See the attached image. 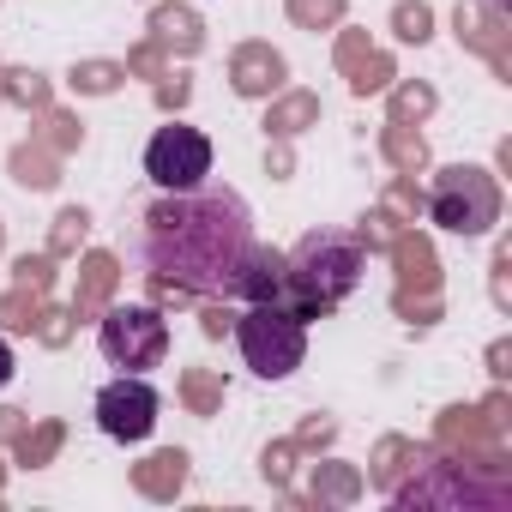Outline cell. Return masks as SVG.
I'll return each instance as SVG.
<instances>
[{"mask_svg":"<svg viewBox=\"0 0 512 512\" xmlns=\"http://www.w3.org/2000/svg\"><path fill=\"white\" fill-rule=\"evenodd\" d=\"M253 247V211L235 187H181L145 211L139 253L151 278L187 296H229Z\"/></svg>","mask_w":512,"mask_h":512,"instance_id":"1","label":"cell"},{"mask_svg":"<svg viewBox=\"0 0 512 512\" xmlns=\"http://www.w3.org/2000/svg\"><path fill=\"white\" fill-rule=\"evenodd\" d=\"M362 266H368V253L356 235L344 229H314L296 241V253H284V290L278 302L308 326L320 314H332L356 284H362Z\"/></svg>","mask_w":512,"mask_h":512,"instance_id":"2","label":"cell"},{"mask_svg":"<svg viewBox=\"0 0 512 512\" xmlns=\"http://www.w3.org/2000/svg\"><path fill=\"white\" fill-rule=\"evenodd\" d=\"M235 338H241V356H247V368L260 380H284L308 356V332H302V320L284 302H253L235 320Z\"/></svg>","mask_w":512,"mask_h":512,"instance_id":"3","label":"cell"},{"mask_svg":"<svg viewBox=\"0 0 512 512\" xmlns=\"http://www.w3.org/2000/svg\"><path fill=\"white\" fill-rule=\"evenodd\" d=\"M428 217H434L440 229L482 235V229L500 217V187H494L482 169H440V175H434V193H428Z\"/></svg>","mask_w":512,"mask_h":512,"instance_id":"4","label":"cell"},{"mask_svg":"<svg viewBox=\"0 0 512 512\" xmlns=\"http://www.w3.org/2000/svg\"><path fill=\"white\" fill-rule=\"evenodd\" d=\"M97 344H103V356L115 368L145 374V368H157L169 356V320L157 308H109L103 326H97Z\"/></svg>","mask_w":512,"mask_h":512,"instance_id":"5","label":"cell"},{"mask_svg":"<svg viewBox=\"0 0 512 512\" xmlns=\"http://www.w3.org/2000/svg\"><path fill=\"white\" fill-rule=\"evenodd\" d=\"M145 175H151L163 193L199 187V181L211 175V139H205L199 127H181V121L157 127L151 145H145Z\"/></svg>","mask_w":512,"mask_h":512,"instance_id":"6","label":"cell"},{"mask_svg":"<svg viewBox=\"0 0 512 512\" xmlns=\"http://www.w3.org/2000/svg\"><path fill=\"white\" fill-rule=\"evenodd\" d=\"M157 410H163V398H157L139 374H121V380H109V386L97 392V428H103L109 440H127V446L151 440Z\"/></svg>","mask_w":512,"mask_h":512,"instance_id":"7","label":"cell"},{"mask_svg":"<svg viewBox=\"0 0 512 512\" xmlns=\"http://www.w3.org/2000/svg\"><path fill=\"white\" fill-rule=\"evenodd\" d=\"M398 506H458V500H476V506H506V488H482L464 476V464H434L428 482H410V488H392Z\"/></svg>","mask_w":512,"mask_h":512,"instance_id":"8","label":"cell"},{"mask_svg":"<svg viewBox=\"0 0 512 512\" xmlns=\"http://www.w3.org/2000/svg\"><path fill=\"white\" fill-rule=\"evenodd\" d=\"M229 79H235L241 97H272L284 85V55L272 43H241L235 61H229Z\"/></svg>","mask_w":512,"mask_h":512,"instance_id":"9","label":"cell"},{"mask_svg":"<svg viewBox=\"0 0 512 512\" xmlns=\"http://www.w3.org/2000/svg\"><path fill=\"white\" fill-rule=\"evenodd\" d=\"M278 290H284V253H272V247L253 241L229 296H241V302H278Z\"/></svg>","mask_w":512,"mask_h":512,"instance_id":"10","label":"cell"},{"mask_svg":"<svg viewBox=\"0 0 512 512\" xmlns=\"http://www.w3.org/2000/svg\"><path fill=\"white\" fill-rule=\"evenodd\" d=\"M338 67L350 73V91H356V97L386 91V79H392V61H386V55H374L362 31H344V37H338Z\"/></svg>","mask_w":512,"mask_h":512,"instance_id":"11","label":"cell"},{"mask_svg":"<svg viewBox=\"0 0 512 512\" xmlns=\"http://www.w3.org/2000/svg\"><path fill=\"white\" fill-rule=\"evenodd\" d=\"M151 43L157 49H175V55H199V43H205L199 13L193 7H157L151 13Z\"/></svg>","mask_w":512,"mask_h":512,"instance_id":"12","label":"cell"},{"mask_svg":"<svg viewBox=\"0 0 512 512\" xmlns=\"http://www.w3.org/2000/svg\"><path fill=\"white\" fill-rule=\"evenodd\" d=\"M133 482H139V494H151V500H175L181 494V482H187V452H151L139 470H133Z\"/></svg>","mask_w":512,"mask_h":512,"instance_id":"13","label":"cell"},{"mask_svg":"<svg viewBox=\"0 0 512 512\" xmlns=\"http://www.w3.org/2000/svg\"><path fill=\"white\" fill-rule=\"evenodd\" d=\"M79 272H85V278H79V296H73V320H79V314H97V308L109 302V290H115L121 266H115V253H91Z\"/></svg>","mask_w":512,"mask_h":512,"instance_id":"14","label":"cell"},{"mask_svg":"<svg viewBox=\"0 0 512 512\" xmlns=\"http://www.w3.org/2000/svg\"><path fill=\"white\" fill-rule=\"evenodd\" d=\"M392 260H398V278L404 284H416L422 296H434L440 284H434V253H428V241L422 235H392ZM398 284V290H404Z\"/></svg>","mask_w":512,"mask_h":512,"instance_id":"15","label":"cell"},{"mask_svg":"<svg viewBox=\"0 0 512 512\" xmlns=\"http://www.w3.org/2000/svg\"><path fill=\"white\" fill-rule=\"evenodd\" d=\"M13 181H19V187H37V193L55 187V181H61V151H49L43 139L19 145V151H13Z\"/></svg>","mask_w":512,"mask_h":512,"instance_id":"16","label":"cell"},{"mask_svg":"<svg viewBox=\"0 0 512 512\" xmlns=\"http://www.w3.org/2000/svg\"><path fill=\"white\" fill-rule=\"evenodd\" d=\"M458 43H476L500 73H506V49H500V19L488 7H458Z\"/></svg>","mask_w":512,"mask_h":512,"instance_id":"17","label":"cell"},{"mask_svg":"<svg viewBox=\"0 0 512 512\" xmlns=\"http://www.w3.org/2000/svg\"><path fill=\"white\" fill-rule=\"evenodd\" d=\"M308 121H320V97H308V91H290L284 103H272V115H266V133L290 139V133H302Z\"/></svg>","mask_w":512,"mask_h":512,"instance_id":"18","label":"cell"},{"mask_svg":"<svg viewBox=\"0 0 512 512\" xmlns=\"http://www.w3.org/2000/svg\"><path fill=\"white\" fill-rule=\"evenodd\" d=\"M380 145H386V157H392V163H398V169H404V175H416V169H422V163H428V145H422V139H416V133H410V127H404V121H392V127H386V139H380Z\"/></svg>","mask_w":512,"mask_h":512,"instance_id":"19","label":"cell"},{"mask_svg":"<svg viewBox=\"0 0 512 512\" xmlns=\"http://www.w3.org/2000/svg\"><path fill=\"white\" fill-rule=\"evenodd\" d=\"M181 398H187L193 416H211V410L223 404V380L205 374V368H187V374H181Z\"/></svg>","mask_w":512,"mask_h":512,"instance_id":"20","label":"cell"},{"mask_svg":"<svg viewBox=\"0 0 512 512\" xmlns=\"http://www.w3.org/2000/svg\"><path fill=\"white\" fill-rule=\"evenodd\" d=\"M37 314H43L37 290H7V296H0V326H7V332H37Z\"/></svg>","mask_w":512,"mask_h":512,"instance_id":"21","label":"cell"},{"mask_svg":"<svg viewBox=\"0 0 512 512\" xmlns=\"http://www.w3.org/2000/svg\"><path fill=\"white\" fill-rule=\"evenodd\" d=\"M362 494V476L350 470V464H320V476H314V500H356Z\"/></svg>","mask_w":512,"mask_h":512,"instance_id":"22","label":"cell"},{"mask_svg":"<svg viewBox=\"0 0 512 512\" xmlns=\"http://www.w3.org/2000/svg\"><path fill=\"white\" fill-rule=\"evenodd\" d=\"M13 446H19V464H31V470H37V464H49V458L61 452V422H43L37 434H19Z\"/></svg>","mask_w":512,"mask_h":512,"instance_id":"23","label":"cell"},{"mask_svg":"<svg viewBox=\"0 0 512 512\" xmlns=\"http://www.w3.org/2000/svg\"><path fill=\"white\" fill-rule=\"evenodd\" d=\"M410 452H416V446H410V440H398V434H392V440H380V452H374V482H380V488H398V476L410 470V464H404Z\"/></svg>","mask_w":512,"mask_h":512,"instance_id":"24","label":"cell"},{"mask_svg":"<svg viewBox=\"0 0 512 512\" xmlns=\"http://www.w3.org/2000/svg\"><path fill=\"white\" fill-rule=\"evenodd\" d=\"M85 229H91V217H85L79 205H73V211H61V217H55V235H49V253H55V260H67V253H79Z\"/></svg>","mask_w":512,"mask_h":512,"instance_id":"25","label":"cell"},{"mask_svg":"<svg viewBox=\"0 0 512 512\" xmlns=\"http://www.w3.org/2000/svg\"><path fill=\"white\" fill-rule=\"evenodd\" d=\"M127 79V67H115V61H85V67H73V85L85 91V97H103V91H115Z\"/></svg>","mask_w":512,"mask_h":512,"instance_id":"26","label":"cell"},{"mask_svg":"<svg viewBox=\"0 0 512 512\" xmlns=\"http://www.w3.org/2000/svg\"><path fill=\"white\" fill-rule=\"evenodd\" d=\"M0 97H13L25 109H49V85L37 73H0Z\"/></svg>","mask_w":512,"mask_h":512,"instance_id":"27","label":"cell"},{"mask_svg":"<svg viewBox=\"0 0 512 512\" xmlns=\"http://www.w3.org/2000/svg\"><path fill=\"white\" fill-rule=\"evenodd\" d=\"M290 19L302 31H320V25H338L344 19V0H290Z\"/></svg>","mask_w":512,"mask_h":512,"instance_id":"28","label":"cell"},{"mask_svg":"<svg viewBox=\"0 0 512 512\" xmlns=\"http://www.w3.org/2000/svg\"><path fill=\"white\" fill-rule=\"evenodd\" d=\"M13 272H19V290L49 296V284H55V253H25V260H19Z\"/></svg>","mask_w":512,"mask_h":512,"instance_id":"29","label":"cell"},{"mask_svg":"<svg viewBox=\"0 0 512 512\" xmlns=\"http://www.w3.org/2000/svg\"><path fill=\"white\" fill-rule=\"evenodd\" d=\"M49 151H73L79 145V121H67V115H55V109H43V133H37Z\"/></svg>","mask_w":512,"mask_h":512,"instance_id":"30","label":"cell"},{"mask_svg":"<svg viewBox=\"0 0 512 512\" xmlns=\"http://www.w3.org/2000/svg\"><path fill=\"white\" fill-rule=\"evenodd\" d=\"M392 31H398L404 43H422V37H428V7H422V0H404V7L392 13Z\"/></svg>","mask_w":512,"mask_h":512,"instance_id":"31","label":"cell"},{"mask_svg":"<svg viewBox=\"0 0 512 512\" xmlns=\"http://www.w3.org/2000/svg\"><path fill=\"white\" fill-rule=\"evenodd\" d=\"M428 109H434V91L428 85H404L392 97V121H410V115H428Z\"/></svg>","mask_w":512,"mask_h":512,"instance_id":"32","label":"cell"},{"mask_svg":"<svg viewBox=\"0 0 512 512\" xmlns=\"http://www.w3.org/2000/svg\"><path fill=\"white\" fill-rule=\"evenodd\" d=\"M37 338L61 350V344L73 338V314H61V308H43V314H37Z\"/></svg>","mask_w":512,"mask_h":512,"instance_id":"33","label":"cell"},{"mask_svg":"<svg viewBox=\"0 0 512 512\" xmlns=\"http://www.w3.org/2000/svg\"><path fill=\"white\" fill-rule=\"evenodd\" d=\"M127 67L145 73V79H157V73H163V49H157V43H139V49L127 55Z\"/></svg>","mask_w":512,"mask_h":512,"instance_id":"34","label":"cell"},{"mask_svg":"<svg viewBox=\"0 0 512 512\" xmlns=\"http://www.w3.org/2000/svg\"><path fill=\"white\" fill-rule=\"evenodd\" d=\"M386 217H416V187H410V181H398V187L386 193Z\"/></svg>","mask_w":512,"mask_h":512,"instance_id":"35","label":"cell"},{"mask_svg":"<svg viewBox=\"0 0 512 512\" xmlns=\"http://www.w3.org/2000/svg\"><path fill=\"white\" fill-rule=\"evenodd\" d=\"M290 458H296V440L272 446V452H266V476H272V482H290Z\"/></svg>","mask_w":512,"mask_h":512,"instance_id":"36","label":"cell"},{"mask_svg":"<svg viewBox=\"0 0 512 512\" xmlns=\"http://www.w3.org/2000/svg\"><path fill=\"white\" fill-rule=\"evenodd\" d=\"M157 103H163V109H181V103H187V79H163V85H157Z\"/></svg>","mask_w":512,"mask_h":512,"instance_id":"37","label":"cell"},{"mask_svg":"<svg viewBox=\"0 0 512 512\" xmlns=\"http://www.w3.org/2000/svg\"><path fill=\"white\" fill-rule=\"evenodd\" d=\"M326 440H332V422H320V416H314V422L296 434V446H326Z\"/></svg>","mask_w":512,"mask_h":512,"instance_id":"38","label":"cell"},{"mask_svg":"<svg viewBox=\"0 0 512 512\" xmlns=\"http://www.w3.org/2000/svg\"><path fill=\"white\" fill-rule=\"evenodd\" d=\"M25 434V410H0V440H19Z\"/></svg>","mask_w":512,"mask_h":512,"instance_id":"39","label":"cell"},{"mask_svg":"<svg viewBox=\"0 0 512 512\" xmlns=\"http://www.w3.org/2000/svg\"><path fill=\"white\" fill-rule=\"evenodd\" d=\"M199 320H205V338H223V332H229V314H223V308H205Z\"/></svg>","mask_w":512,"mask_h":512,"instance_id":"40","label":"cell"},{"mask_svg":"<svg viewBox=\"0 0 512 512\" xmlns=\"http://www.w3.org/2000/svg\"><path fill=\"white\" fill-rule=\"evenodd\" d=\"M13 380V350H7V338H0V386Z\"/></svg>","mask_w":512,"mask_h":512,"instance_id":"41","label":"cell"},{"mask_svg":"<svg viewBox=\"0 0 512 512\" xmlns=\"http://www.w3.org/2000/svg\"><path fill=\"white\" fill-rule=\"evenodd\" d=\"M0 247H7V223H0Z\"/></svg>","mask_w":512,"mask_h":512,"instance_id":"42","label":"cell"},{"mask_svg":"<svg viewBox=\"0 0 512 512\" xmlns=\"http://www.w3.org/2000/svg\"><path fill=\"white\" fill-rule=\"evenodd\" d=\"M494 7H500V0H494Z\"/></svg>","mask_w":512,"mask_h":512,"instance_id":"43","label":"cell"}]
</instances>
